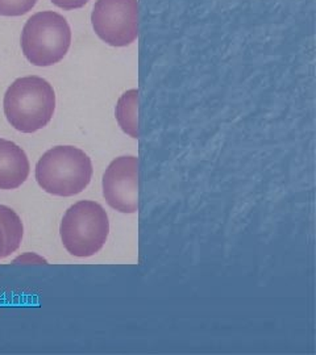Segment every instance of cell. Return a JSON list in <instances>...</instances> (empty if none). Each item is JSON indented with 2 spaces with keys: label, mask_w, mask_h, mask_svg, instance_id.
<instances>
[{
  "label": "cell",
  "mask_w": 316,
  "mask_h": 355,
  "mask_svg": "<svg viewBox=\"0 0 316 355\" xmlns=\"http://www.w3.org/2000/svg\"><path fill=\"white\" fill-rule=\"evenodd\" d=\"M91 23L98 37L115 48H124L139 36L138 0H97Z\"/></svg>",
  "instance_id": "obj_5"
},
{
  "label": "cell",
  "mask_w": 316,
  "mask_h": 355,
  "mask_svg": "<svg viewBox=\"0 0 316 355\" xmlns=\"http://www.w3.org/2000/svg\"><path fill=\"white\" fill-rule=\"evenodd\" d=\"M4 114L22 133H35L47 127L56 110V94L51 83L40 76L19 78L4 95Z\"/></svg>",
  "instance_id": "obj_1"
},
{
  "label": "cell",
  "mask_w": 316,
  "mask_h": 355,
  "mask_svg": "<svg viewBox=\"0 0 316 355\" xmlns=\"http://www.w3.org/2000/svg\"><path fill=\"white\" fill-rule=\"evenodd\" d=\"M6 258V237L3 230L0 229V259Z\"/></svg>",
  "instance_id": "obj_13"
},
{
  "label": "cell",
  "mask_w": 316,
  "mask_h": 355,
  "mask_svg": "<svg viewBox=\"0 0 316 355\" xmlns=\"http://www.w3.org/2000/svg\"><path fill=\"white\" fill-rule=\"evenodd\" d=\"M110 221L101 204L82 200L72 205L61 221L60 234L65 249L78 258H89L108 239Z\"/></svg>",
  "instance_id": "obj_4"
},
{
  "label": "cell",
  "mask_w": 316,
  "mask_h": 355,
  "mask_svg": "<svg viewBox=\"0 0 316 355\" xmlns=\"http://www.w3.org/2000/svg\"><path fill=\"white\" fill-rule=\"evenodd\" d=\"M38 0H0V16H22L29 12Z\"/></svg>",
  "instance_id": "obj_10"
},
{
  "label": "cell",
  "mask_w": 316,
  "mask_h": 355,
  "mask_svg": "<svg viewBox=\"0 0 316 355\" xmlns=\"http://www.w3.org/2000/svg\"><path fill=\"white\" fill-rule=\"evenodd\" d=\"M26 152L13 141L0 139V190L20 187L29 175Z\"/></svg>",
  "instance_id": "obj_7"
},
{
  "label": "cell",
  "mask_w": 316,
  "mask_h": 355,
  "mask_svg": "<svg viewBox=\"0 0 316 355\" xmlns=\"http://www.w3.org/2000/svg\"><path fill=\"white\" fill-rule=\"evenodd\" d=\"M92 164L89 155L76 146H56L36 165L38 186L56 196H74L91 182Z\"/></svg>",
  "instance_id": "obj_2"
},
{
  "label": "cell",
  "mask_w": 316,
  "mask_h": 355,
  "mask_svg": "<svg viewBox=\"0 0 316 355\" xmlns=\"http://www.w3.org/2000/svg\"><path fill=\"white\" fill-rule=\"evenodd\" d=\"M0 229L6 237V257L15 253L23 240L24 227L19 215L7 205L0 204Z\"/></svg>",
  "instance_id": "obj_9"
},
{
  "label": "cell",
  "mask_w": 316,
  "mask_h": 355,
  "mask_svg": "<svg viewBox=\"0 0 316 355\" xmlns=\"http://www.w3.org/2000/svg\"><path fill=\"white\" fill-rule=\"evenodd\" d=\"M51 3L65 11H72V10L82 8L89 3V0H51Z\"/></svg>",
  "instance_id": "obj_11"
},
{
  "label": "cell",
  "mask_w": 316,
  "mask_h": 355,
  "mask_svg": "<svg viewBox=\"0 0 316 355\" xmlns=\"http://www.w3.org/2000/svg\"><path fill=\"white\" fill-rule=\"evenodd\" d=\"M38 263V262H42V263H45V259H42V258H40L38 255L36 254H31L28 253L26 255H23V257H19V258H16L15 261H13V263Z\"/></svg>",
  "instance_id": "obj_12"
},
{
  "label": "cell",
  "mask_w": 316,
  "mask_h": 355,
  "mask_svg": "<svg viewBox=\"0 0 316 355\" xmlns=\"http://www.w3.org/2000/svg\"><path fill=\"white\" fill-rule=\"evenodd\" d=\"M138 166L133 155L114 159L103 175V196L110 207L122 214H136L138 199Z\"/></svg>",
  "instance_id": "obj_6"
},
{
  "label": "cell",
  "mask_w": 316,
  "mask_h": 355,
  "mask_svg": "<svg viewBox=\"0 0 316 355\" xmlns=\"http://www.w3.org/2000/svg\"><path fill=\"white\" fill-rule=\"evenodd\" d=\"M72 45V31L60 13L42 11L28 19L22 33V49L35 66L58 64Z\"/></svg>",
  "instance_id": "obj_3"
},
{
  "label": "cell",
  "mask_w": 316,
  "mask_h": 355,
  "mask_svg": "<svg viewBox=\"0 0 316 355\" xmlns=\"http://www.w3.org/2000/svg\"><path fill=\"white\" fill-rule=\"evenodd\" d=\"M139 91L129 89L124 92L116 104V120L123 132L132 139H139V121H138Z\"/></svg>",
  "instance_id": "obj_8"
}]
</instances>
